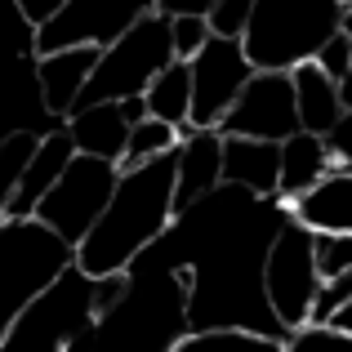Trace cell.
Instances as JSON below:
<instances>
[{"label":"cell","mask_w":352,"mask_h":352,"mask_svg":"<svg viewBox=\"0 0 352 352\" xmlns=\"http://www.w3.org/2000/svg\"><path fill=\"white\" fill-rule=\"evenodd\" d=\"M290 223L281 197H254L245 188H214L170 223V232L143 250L165 267L188 272V326L192 330H254L267 339H290L263 294V263L276 232Z\"/></svg>","instance_id":"6da1fadb"},{"label":"cell","mask_w":352,"mask_h":352,"mask_svg":"<svg viewBox=\"0 0 352 352\" xmlns=\"http://www.w3.org/2000/svg\"><path fill=\"white\" fill-rule=\"evenodd\" d=\"M174 179H179V147L138 170H120L116 192L89 236L76 245V267L85 276H107V272H129L143 250L170 232L179 219L174 210Z\"/></svg>","instance_id":"7a4b0ae2"},{"label":"cell","mask_w":352,"mask_h":352,"mask_svg":"<svg viewBox=\"0 0 352 352\" xmlns=\"http://www.w3.org/2000/svg\"><path fill=\"white\" fill-rule=\"evenodd\" d=\"M188 272L152 258L129 263V290L112 312L94 317L67 352H170L188 335Z\"/></svg>","instance_id":"3957f363"},{"label":"cell","mask_w":352,"mask_h":352,"mask_svg":"<svg viewBox=\"0 0 352 352\" xmlns=\"http://www.w3.org/2000/svg\"><path fill=\"white\" fill-rule=\"evenodd\" d=\"M344 0H254L241 45L254 72H294L299 63L317 58V50L344 27Z\"/></svg>","instance_id":"277c9868"},{"label":"cell","mask_w":352,"mask_h":352,"mask_svg":"<svg viewBox=\"0 0 352 352\" xmlns=\"http://www.w3.org/2000/svg\"><path fill=\"white\" fill-rule=\"evenodd\" d=\"M72 263L76 245H67L41 219H0V339Z\"/></svg>","instance_id":"5b68a950"},{"label":"cell","mask_w":352,"mask_h":352,"mask_svg":"<svg viewBox=\"0 0 352 352\" xmlns=\"http://www.w3.org/2000/svg\"><path fill=\"white\" fill-rule=\"evenodd\" d=\"M174 63V36H170V18L165 14H147L143 23H134L120 41H112L98 58L94 76H89L85 94L76 107H94V103H120V98L147 94L156 76Z\"/></svg>","instance_id":"8992f818"},{"label":"cell","mask_w":352,"mask_h":352,"mask_svg":"<svg viewBox=\"0 0 352 352\" xmlns=\"http://www.w3.org/2000/svg\"><path fill=\"white\" fill-rule=\"evenodd\" d=\"M89 326H94V276L72 263L50 290L27 303V312L0 339V352H67Z\"/></svg>","instance_id":"52a82bcc"},{"label":"cell","mask_w":352,"mask_h":352,"mask_svg":"<svg viewBox=\"0 0 352 352\" xmlns=\"http://www.w3.org/2000/svg\"><path fill=\"white\" fill-rule=\"evenodd\" d=\"M120 179V165L98 161V156H72V165L63 170V179L50 188V197L36 206V219L45 228H54L67 245H80L89 236V228L98 223V214L107 210Z\"/></svg>","instance_id":"ba28073f"},{"label":"cell","mask_w":352,"mask_h":352,"mask_svg":"<svg viewBox=\"0 0 352 352\" xmlns=\"http://www.w3.org/2000/svg\"><path fill=\"white\" fill-rule=\"evenodd\" d=\"M317 250H312V232L303 223H285L276 232L272 250H267V263H263V294H267V308L276 312L285 330H299L308 326L312 317V299H317Z\"/></svg>","instance_id":"9c48e42d"},{"label":"cell","mask_w":352,"mask_h":352,"mask_svg":"<svg viewBox=\"0 0 352 352\" xmlns=\"http://www.w3.org/2000/svg\"><path fill=\"white\" fill-rule=\"evenodd\" d=\"M147 14H156V0H67L50 23H41L32 32V45L36 54L72 50V45L107 50L134 23H143Z\"/></svg>","instance_id":"30bf717a"},{"label":"cell","mask_w":352,"mask_h":352,"mask_svg":"<svg viewBox=\"0 0 352 352\" xmlns=\"http://www.w3.org/2000/svg\"><path fill=\"white\" fill-rule=\"evenodd\" d=\"M250 76L254 63L245 58V45L236 36H210V45L192 58V129L223 125Z\"/></svg>","instance_id":"8fae6325"},{"label":"cell","mask_w":352,"mask_h":352,"mask_svg":"<svg viewBox=\"0 0 352 352\" xmlns=\"http://www.w3.org/2000/svg\"><path fill=\"white\" fill-rule=\"evenodd\" d=\"M219 134L263 138V143H281V138L299 134V103H294L290 72H254L232 112L223 116Z\"/></svg>","instance_id":"7c38bea8"},{"label":"cell","mask_w":352,"mask_h":352,"mask_svg":"<svg viewBox=\"0 0 352 352\" xmlns=\"http://www.w3.org/2000/svg\"><path fill=\"white\" fill-rule=\"evenodd\" d=\"M103 50L98 45H72V50L36 54V80H41V98L54 116H72L85 94L89 76H94Z\"/></svg>","instance_id":"4fadbf2b"},{"label":"cell","mask_w":352,"mask_h":352,"mask_svg":"<svg viewBox=\"0 0 352 352\" xmlns=\"http://www.w3.org/2000/svg\"><path fill=\"white\" fill-rule=\"evenodd\" d=\"M214 188H223V134L219 129H183L179 143V179H174V210L197 206L201 197H210Z\"/></svg>","instance_id":"5bb4252c"},{"label":"cell","mask_w":352,"mask_h":352,"mask_svg":"<svg viewBox=\"0 0 352 352\" xmlns=\"http://www.w3.org/2000/svg\"><path fill=\"white\" fill-rule=\"evenodd\" d=\"M223 183L245 188L254 197H276L281 192V143L223 134Z\"/></svg>","instance_id":"9a60e30c"},{"label":"cell","mask_w":352,"mask_h":352,"mask_svg":"<svg viewBox=\"0 0 352 352\" xmlns=\"http://www.w3.org/2000/svg\"><path fill=\"white\" fill-rule=\"evenodd\" d=\"M76 156V143H72L67 129H54V134H41V147H36L32 165H27L23 183H18L14 201H9L5 219H36V206L50 197V188L63 179V170Z\"/></svg>","instance_id":"2e32d148"},{"label":"cell","mask_w":352,"mask_h":352,"mask_svg":"<svg viewBox=\"0 0 352 352\" xmlns=\"http://www.w3.org/2000/svg\"><path fill=\"white\" fill-rule=\"evenodd\" d=\"M285 206H290V219L308 232H352V170L335 165L317 188H308Z\"/></svg>","instance_id":"e0dca14e"},{"label":"cell","mask_w":352,"mask_h":352,"mask_svg":"<svg viewBox=\"0 0 352 352\" xmlns=\"http://www.w3.org/2000/svg\"><path fill=\"white\" fill-rule=\"evenodd\" d=\"M67 134L80 156L120 165V156L129 147V120L120 116V103H94V107H76L67 116Z\"/></svg>","instance_id":"ac0fdd59"},{"label":"cell","mask_w":352,"mask_h":352,"mask_svg":"<svg viewBox=\"0 0 352 352\" xmlns=\"http://www.w3.org/2000/svg\"><path fill=\"white\" fill-rule=\"evenodd\" d=\"M290 80H294V103H299V129L326 138L330 129L339 125V116L348 112L339 85L317 67V63H299V67L290 72Z\"/></svg>","instance_id":"d6986e66"},{"label":"cell","mask_w":352,"mask_h":352,"mask_svg":"<svg viewBox=\"0 0 352 352\" xmlns=\"http://www.w3.org/2000/svg\"><path fill=\"white\" fill-rule=\"evenodd\" d=\"M330 170H335V161H330L326 138L299 129V134L281 138V192H276V197H281V201L303 197V192L317 188Z\"/></svg>","instance_id":"ffe728a7"},{"label":"cell","mask_w":352,"mask_h":352,"mask_svg":"<svg viewBox=\"0 0 352 352\" xmlns=\"http://www.w3.org/2000/svg\"><path fill=\"white\" fill-rule=\"evenodd\" d=\"M143 103H147V116L165 120V125H174L183 134V129L192 125V63L174 58L170 67L147 85Z\"/></svg>","instance_id":"44dd1931"},{"label":"cell","mask_w":352,"mask_h":352,"mask_svg":"<svg viewBox=\"0 0 352 352\" xmlns=\"http://www.w3.org/2000/svg\"><path fill=\"white\" fill-rule=\"evenodd\" d=\"M170 352H285V344L254 330H188Z\"/></svg>","instance_id":"7402d4cb"},{"label":"cell","mask_w":352,"mask_h":352,"mask_svg":"<svg viewBox=\"0 0 352 352\" xmlns=\"http://www.w3.org/2000/svg\"><path fill=\"white\" fill-rule=\"evenodd\" d=\"M179 143H183V134L174 125L147 116V120H138V125L129 129V147H125V156H120V170H138V165H147V161H156V156L174 152Z\"/></svg>","instance_id":"603a6c76"},{"label":"cell","mask_w":352,"mask_h":352,"mask_svg":"<svg viewBox=\"0 0 352 352\" xmlns=\"http://www.w3.org/2000/svg\"><path fill=\"white\" fill-rule=\"evenodd\" d=\"M36 147H41V134H27V129L0 138V219H5V210H9V201H14L18 183H23L27 165H32Z\"/></svg>","instance_id":"cb8c5ba5"},{"label":"cell","mask_w":352,"mask_h":352,"mask_svg":"<svg viewBox=\"0 0 352 352\" xmlns=\"http://www.w3.org/2000/svg\"><path fill=\"white\" fill-rule=\"evenodd\" d=\"M312 250H317L321 281L339 276V272H352V232H312Z\"/></svg>","instance_id":"d4e9b609"},{"label":"cell","mask_w":352,"mask_h":352,"mask_svg":"<svg viewBox=\"0 0 352 352\" xmlns=\"http://www.w3.org/2000/svg\"><path fill=\"white\" fill-rule=\"evenodd\" d=\"M170 36H174V58L179 63H192L201 50L210 45V18H197V14H183V18H170Z\"/></svg>","instance_id":"484cf974"},{"label":"cell","mask_w":352,"mask_h":352,"mask_svg":"<svg viewBox=\"0 0 352 352\" xmlns=\"http://www.w3.org/2000/svg\"><path fill=\"white\" fill-rule=\"evenodd\" d=\"M285 352H352V335L335 326H299L285 339Z\"/></svg>","instance_id":"4316f807"},{"label":"cell","mask_w":352,"mask_h":352,"mask_svg":"<svg viewBox=\"0 0 352 352\" xmlns=\"http://www.w3.org/2000/svg\"><path fill=\"white\" fill-rule=\"evenodd\" d=\"M344 303H352V272H339V276H326L317 285V299H312V317L308 326H326Z\"/></svg>","instance_id":"83f0119b"},{"label":"cell","mask_w":352,"mask_h":352,"mask_svg":"<svg viewBox=\"0 0 352 352\" xmlns=\"http://www.w3.org/2000/svg\"><path fill=\"white\" fill-rule=\"evenodd\" d=\"M312 63H317V67L326 72L335 85H344V80L352 76V36L344 32V27H339V32L317 50V58H312Z\"/></svg>","instance_id":"f1b7e54d"},{"label":"cell","mask_w":352,"mask_h":352,"mask_svg":"<svg viewBox=\"0 0 352 352\" xmlns=\"http://www.w3.org/2000/svg\"><path fill=\"white\" fill-rule=\"evenodd\" d=\"M254 14V0H214L210 9V32L214 36H245V23Z\"/></svg>","instance_id":"f546056e"},{"label":"cell","mask_w":352,"mask_h":352,"mask_svg":"<svg viewBox=\"0 0 352 352\" xmlns=\"http://www.w3.org/2000/svg\"><path fill=\"white\" fill-rule=\"evenodd\" d=\"M129 290V272H107V276H94V317L112 312Z\"/></svg>","instance_id":"4dcf8cb0"},{"label":"cell","mask_w":352,"mask_h":352,"mask_svg":"<svg viewBox=\"0 0 352 352\" xmlns=\"http://www.w3.org/2000/svg\"><path fill=\"white\" fill-rule=\"evenodd\" d=\"M326 147H330V161L339 170H352V112L339 116V125L326 134Z\"/></svg>","instance_id":"1f68e13d"},{"label":"cell","mask_w":352,"mask_h":352,"mask_svg":"<svg viewBox=\"0 0 352 352\" xmlns=\"http://www.w3.org/2000/svg\"><path fill=\"white\" fill-rule=\"evenodd\" d=\"M14 5H18V14H23L27 23H32V32H36V27L50 23V18L58 14V9L67 5V0H14Z\"/></svg>","instance_id":"d6a6232c"},{"label":"cell","mask_w":352,"mask_h":352,"mask_svg":"<svg viewBox=\"0 0 352 352\" xmlns=\"http://www.w3.org/2000/svg\"><path fill=\"white\" fill-rule=\"evenodd\" d=\"M214 0H156V14L165 18H183V14H197V18H210Z\"/></svg>","instance_id":"836d02e7"},{"label":"cell","mask_w":352,"mask_h":352,"mask_svg":"<svg viewBox=\"0 0 352 352\" xmlns=\"http://www.w3.org/2000/svg\"><path fill=\"white\" fill-rule=\"evenodd\" d=\"M120 116L129 120V129H134L138 120H147V103H143V94H134V98H120Z\"/></svg>","instance_id":"e575fe53"},{"label":"cell","mask_w":352,"mask_h":352,"mask_svg":"<svg viewBox=\"0 0 352 352\" xmlns=\"http://www.w3.org/2000/svg\"><path fill=\"white\" fill-rule=\"evenodd\" d=\"M326 326H335V330H344V335H352V303H344V308H339L335 317L326 321Z\"/></svg>","instance_id":"d590c367"},{"label":"cell","mask_w":352,"mask_h":352,"mask_svg":"<svg viewBox=\"0 0 352 352\" xmlns=\"http://www.w3.org/2000/svg\"><path fill=\"white\" fill-rule=\"evenodd\" d=\"M344 32H348V36H352V14H348V18H344ZM339 94H344V107H348V112H352V76H348V80H344V85H339Z\"/></svg>","instance_id":"8d00e7d4"},{"label":"cell","mask_w":352,"mask_h":352,"mask_svg":"<svg viewBox=\"0 0 352 352\" xmlns=\"http://www.w3.org/2000/svg\"><path fill=\"white\" fill-rule=\"evenodd\" d=\"M344 5H348V14H352V0H344Z\"/></svg>","instance_id":"74e56055"}]
</instances>
